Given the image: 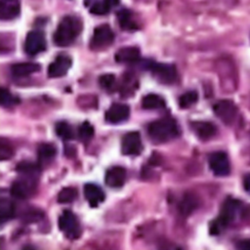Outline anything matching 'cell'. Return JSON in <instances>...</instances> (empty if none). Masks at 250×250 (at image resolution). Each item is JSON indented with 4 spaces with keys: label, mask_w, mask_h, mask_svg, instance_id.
Segmentation results:
<instances>
[{
    "label": "cell",
    "mask_w": 250,
    "mask_h": 250,
    "mask_svg": "<svg viewBox=\"0 0 250 250\" xmlns=\"http://www.w3.org/2000/svg\"><path fill=\"white\" fill-rule=\"evenodd\" d=\"M191 128L194 134L201 140H209L217 133L216 126L207 121H196L191 123Z\"/></svg>",
    "instance_id": "obj_18"
},
{
    "label": "cell",
    "mask_w": 250,
    "mask_h": 250,
    "mask_svg": "<svg viewBox=\"0 0 250 250\" xmlns=\"http://www.w3.org/2000/svg\"><path fill=\"white\" fill-rule=\"evenodd\" d=\"M82 30V21L71 15L64 16L59 22L54 35V43L59 47H66L72 44Z\"/></svg>",
    "instance_id": "obj_1"
},
{
    "label": "cell",
    "mask_w": 250,
    "mask_h": 250,
    "mask_svg": "<svg viewBox=\"0 0 250 250\" xmlns=\"http://www.w3.org/2000/svg\"><path fill=\"white\" fill-rule=\"evenodd\" d=\"M113 40L114 33L111 27L106 23H103L94 29L90 40V48L94 51H102L111 45Z\"/></svg>",
    "instance_id": "obj_5"
},
{
    "label": "cell",
    "mask_w": 250,
    "mask_h": 250,
    "mask_svg": "<svg viewBox=\"0 0 250 250\" xmlns=\"http://www.w3.org/2000/svg\"><path fill=\"white\" fill-rule=\"evenodd\" d=\"M15 211L16 208L13 201L5 197L0 199V220L2 224L11 220L15 215Z\"/></svg>",
    "instance_id": "obj_25"
},
{
    "label": "cell",
    "mask_w": 250,
    "mask_h": 250,
    "mask_svg": "<svg viewBox=\"0 0 250 250\" xmlns=\"http://www.w3.org/2000/svg\"><path fill=\"white\" fill-rule=\"evenodd\" d=\"M137 81L133 76H125L123 83L121 85V94L122 96H127V95H132L137 88Z\"/></svg>",
    "instance_id": "obj_30"
},
{
    "label": "cell",
    "mask_w": 250,
    "mask_h": 250,
    "mask_svg": "<svg viewBox=\"0 0 250 250\" xmlns=\"http://www.w3.org/2000/svg\"><path fill=\"white\" fill-rule=\"evenodd\" d=\"M241 207L240 201L232 197H229L223 203L221 211L217 218L210 223L209 231L212 235L220 234L226 229L236 218Z\"/></svg>",
    "instance_id": "obj_3"
},
{
    "label": "cell",
    "mask_w": 250,
    "mask_h": 250,
    "mask_svg": "<svg viewBox=\"0 0 250 250\" xmlns=\"http://www.w3.org/2000/svg\"><path fill=\"white\" fill-rule=\"evenodd\" d=\"M119 0H99L95 2L90 8V12L97 16L107 14L113 7L117 6Z\"/></svg>",
    "instance_id": "obj_22"
},
{
    "label": "cell",
    "mask_w": 250,
    "mask_h": 250,
    "mask_svg": "<svg viewBox=\"0 0 250 250\" xmlns=\"http://www.w3.org/2000/svg\"><path fill=\"white\" fill-rule=\"evenodd\" d=\"M57 154V148L54 145L49 143H43L38 146L37 149V156H38V163L45 164L50 162Z\"/></svg>",
    "instance_id": "obj_21"
},
{
    "label": "cell",
    "mask_w": 250,
    "mask_h": 250,
    "mask_svg": "<svg viewBox=\"0 0 250 250\" xmlns=\"http://www.w3.org/2000/svg\"><path fill=\"white\" fill-rule=\"evenodd\" d=\"M46 50L45 35L40 30L29 31L24 41V51L29 56H36Z\"/></svg>",
    "instance_id": "obj_8"
},
{
    "label": "cell",
    "mask_w": 250,
    "mask_h": 250,
    "mask_svg": "<svg viewBox=\"0 0 250 250\" xmlns=\"http://www.w3.org/2000/svg\"><path fill=\"white\" fill-rule=\"evenodd\" d=\"M180 134L177 121L170 117L159 118L147 126V135L154 143H165L175 139Z\"/></svg>",
    "instance_id": "obj_2"
},
{
    "label": "cell",
    "mask_w": 250,
    "mask_h": 250,
    "mask_svg": "<svg viewBox=\"0 0 250 250\" xmlns=\"http://www.w3.org/2000/svg\"><path fill=\"white\" fill-rule=\"evenodd\" d=\"M40 70V65L36 62H24L14 63L11 66V72L15 77H26Z\"/></svg>",
    "instance_id": "obj_19"
},
{
    "label": "cell",
    "mask_w": 250,
    "mask_h": 250,
    "mask_svg": "<svg viewBox=\"0 0 250 250\" xmlns=\"http://www.w3.org/2000/svg\"><path fill=\"white\" fill-rule=\"evenodd\" d=\"M84 196L92 207H97L105 197L104 190L97 185L88 183L84 186Z\"/></svg>",
    "instance_id": "obj_16"
},
{
    "label": "cell",
    "mask_w": 250,
    "mask_h": 250,
    "mask_svg": "<svg viewBox=\"0 0 250 250\" xmlns=\"http://www.w3.org/2000/svg\"><path fill=\"white\" fill-rule=\"evenodd\" d=\"M16 170L22 176L37 178L40 173V165L39 163L37 164L29 161H22L17 165Z\"/></svg>",
    "instance_id": "obj_24"
},
{
    "label": "cell",
    "mask_w": 250,
    "mask_h": 250,
    "mask_svg": "<svg viewBox=\"0 0 250 250\" xmlns=\"http://www.w3.org/2000/svg\"><path fill=\"white\" fill-rule=\"evenodd\" d=\"M213 110L215 114L226 124L233 123L237 115V107L229 100L217 102L213 106Z\"/></svg>",
    "instance_id": "obj_10"
},
{
    "label": "cell",
    "mask_w": 250,
    "mask_h": 250,
    "mask_svg": "<svg viewBox=\"0 0 250 250\" xmlns=\"http://www.w3.org/2000/svg\"><path fill=\"white\" fill-rule=\"evenodd\" d=\"M126 180V170L121 166H112L109 168L104 177L105 184L110 188H121Z\"/></svg>",
    "instance_id": "obj_14"
},
{
    "label": "cell",
    "mask_w": 250,
    "mask_h": 250,
    "mask_svg": "<svg viewBox=\"0 0 250 250\" xmlns=\"http://www.w3.org/2000/svg\"><path fill=\"white\" fill-rule=\"evenodd\" d=\"M21 12L20 0H1L0 17L1 20L9 21L17 18Z\"/></svg>",
    "instance_id": "obj_17"
},
{
    "label": "cell",
    "mask_w": 250,
    "mask_h": 250,
    "mask_svg": "<svg viewBox=\"0 0 250 250\" xmlns=\"http://www.w3.org/2000/svg\"><path fill=\"white\" fill-rule=\"evenodd\" d=\"M55 131L57 135L62 140H71L74 136L71 126L65 121H60L56 124Z\"/></svg>",
    "instance_id": "obj_26"
},
{
    "label": "cell",
    "mask_w": 250,
    "mask_h": 250,
    "mask_svg": "<svg viewBox=\"0 0 250 250\" xmlns=\"http://www.w3.org/2000/svg\"><path fill=\"white\" fill-rule=\"evenodd\" d=\"M196 206V201L194 198L190 197V196H186L182 203H181V210H182V213H185V214H188L190 213L194 207Z\"/></svg>",
    "instance_id": "obj_34"
},
{
    "label": "cell",
    "mask_w": 250,
    "mask_h": 250,
    "mask_svg": "<svg viewBox=\"0 0 250 250\" xmlns=\"http://www.w3.org/2000/svg\"><path fill=\"white\" fill-rule=\"evenodd\" d=\"M243 188L250 194V173L243 177Z\"/></svg>",
    "instance_id": "obj_36"
},
{
    "label": "cell",
    "mask_w": 250,
    "mask_h": 250,
    "mask_svg": "<svg viewBox=\"0 0 250 250\" xmlns=\"http://www.w3.org/2000/svg\"><path fill=\"white\" fill-rule=\"evenodd\" d=\"M117 20L122 29L133 31L138 28L137 22L134 20L133 14L128 9H121L117 12Z\"/></svg>",
    "instance_id": "obj_20"
},
{
    "label": "cell",
    "mask_w": 250,
    "mask_h": 250,
    "mask_svg": "<svg viewBox=\"0 0 250 250\" xmlns=\"http://www.w3.org/2000/svg\"><path fill=\"white\" fill-rule=\"evenodd\" d=\"M149 69L152 75L161 83L172 84L177 80V70L173 64L151 62L149 63Z\"/></svg>",
    "instance_id": "obj_7"
},
{
    "label": "cell",
    "mask_w": 250,
    "mask_h": 250,
    "mask_svg": "<svg viewBox=\"0 0 250 250\" xmlns=\"http://www.w3.org/2000/svg\"><path fill=\"white\" fill-rule=\"evenodd\" d=\"M143 144L141 135L137 131H131L125 134L121 142V151L126 155H138L142 152Z\"/></svg>",
    "instance_id": "obj_11"
},
{
    "label": "cell",
    "mask_w": 250,
    "mask_h": 250,
    "mask_svg": "<svg viewBox=\"0 0 250 250\" xmlns=\"http://www.w3.org/2000/svg\"><path fill=\"white\" fill-rule=\"evenodd\" d=\"M14 154V149L13 146L10 145V143L4 139L1 140L0 144V157L1 160H6L10 159Z\"/></svg>",
    "instance_id": "obj_32"
},
{
    "label": "cell",
    "mask_w": 250,
    "mask_h": 250,
    "mask_svg": "<svg viewBox=\"0 0 250 250\" xmlns=\"http://www.w3.org/2000/svg\"><path fill=\"white\" fill-rule=\"evenodd\" d=\"M142 106L145 109H159L165 106V101L157 94H147L142 100Z\"/></svg>",
    "instance_id": "obj_23"
},
{
    "label": "cell",
    "mask_w": 250,
    "mask_h": 250,
    "mask_svg": "<svg viewBox=\"0 0 250 250\" xmlns=\"http://www.w3.org/2000/svg\"><path fill=\"white\" fill-rule=\"evenodd\" d=\"M237 248H239V249H250V238L239 241L238 244H237Z\"/></svg>",
    "instance_id": "obj_37"
},
{
    "label": "cell",
    "mask_w": 250,
    "mask_h": 250,
    "mask_svg": "<svg viewBox=\"0 0 250 250\" xmlns=\"http://www.w3.org/2000/svg\"><path fill=\"white\" fill-rule=\"evenodd\" d=\"M40 215H41V212L38 211V210H28L27 213L25 214V217H24V220L26 222H35V221H38L39 218H40Z\"/></svg>",
    "instance_id": "obj_35"
},
{
    "label": "cell",
    "mask_w": 250,
    "mask_h": 250,
    "mask_svg": "<svg viewBox=\"0 0 250 250\" xmlns=\"http://www.w3.org/2000/svg\"><path fill=\"white\" fill-rule=\"evenodd\" d=\"M78 136H79V139L83 143L89 142L93 138V136H94V128H93V126L89 122H87V121L83 122L81 124V126L79 127Z\"/></svg>",
    "instance_id": "obj_29"
},
{
    "label": "cell",
    "mask_w": 250,
    "mask_h": 250,
    "mask_svg": "<svg viewBox=\"0 0 250 250\" xmlns=\"http://www.w3.org/2000/svg\"><path fill=\"white\" fill-rule=\"evenodd\" d=\"M99 83L102 88L105 90H111L115 84V76L111 73H106L99 78Z\"/></svg>",
    "instance_id": "obj_33"
},
{
    "label": "cell",
    "mask_w": 250,
    "mask_h": 250,
    "mask_svg": "<svg viewBox=\"0 0 250 250\" xmlns=\"http://www.w3.org/2000/svg\"><path fill=\"white\" fill-rule=\"evenodd\" d=\"M141 58V52L139 48L134 46H127L120 48L114 56L115 61L118 63H135Z\"/></svg>",
    "instance_id": "obj_15"
},
{
    "label": "cell",
    "mask_w": 250,
    "mask_h": 250,
    "mask_svg": "<svg viewBox=\"0 0 250 250\" xmlns=\"http://www.w3.org/2000/svg\"><path fill=\"white\" fill-rule=\"evenodd\" d=\"M208 164L210 170L216 176H227L230 172V164L229 157L224 151H215L209 155Z\"/></svg>",
    "instance_id": "obj_9"
},
{
    "label": "cell",
    "mask_w": 250,
    "mask_h": 250,
    "mask_svg": "<svg viewBox=\"0 0 250 250\" xmlns=\"http://www.w3.org/2000/svg\"><path fill=\"white\" fill-rule=\"evenodd\" d=\"M61 231L70 240L77 239L81 234V228L76 215L70 210H63L59 217Z\"/></svg>",
    "instance_id": "obj_4"
},
{
    "label": "cell",
    "mask_w": 250,
    "mask_h": 250,
    "mask_svg": "<svg viewBox=\"0 0 250 250\" xmlns=\"http://www.w3.org/2000/svg\"><path fill=\"white\" fill-rule=\"evenodd\" d=\"M37 189L36 178L22 176L16 180L10 188L11 194L18 199H27L34 195Z\"/></svg>",
    "instance_id": "obj_6"
},
{
    "label": "cell",
    "mask_w": 250,
    "mask_h": 250,
    "mask_svg": "<svg viewBox=\"0 0 250 250\" xmlns=\"http://www.w3.org/2000/svg\"><path fill=\"white\" fill-rule=\"evenodd\" d=\"M198 100V94L195 91H188L184 93L179 99V104L183 108L189 107L193 104H195Z\"/></svg>",
    "instance_id": "obj_28"
},
{
    "label": "cell",
    "mask_w": 250,
    "mask_h": 250,
    "mask_svg": "<svg viewBox=\"0 0 250 250\" xmlns=\"http://www.w3.org/2000/svg\"><path fill=\"white\" fill-rule=\"evenodd\" d=\"M77 197V190L72 187H65L58 193V202L70 203Z\"/></svg>",
    "instance_id": "obj_27"
},
{
    "label": "cell",
    "mask_w": 250,
    "mask_h": 250,
    "mask_svg": "<svg viewBox=\"0 0 250 250\" xmlns=\"http://www.w3.org/2000/svg\"><path fill=\"white\" fill-rule=\"evenodd\" d=\"M71 59L66 54H60L48 66V76L58 78L65 75L71 66Z\"/></svg>",
    "instance_id": "obj_12"
},
{
    "label": "cell",
    "mask_w": 250,
    "mask_h": 250,
    "mask_svg": "<svg viewBox=\"0 0 250 250\" xmlns=\"http://www.w3.org/2000/svg\"><path fill=\"white\" fill-rule=\"evenodd\" d=\"M130 115V107L125 104H112L105 111V120L109 123L116 124L128 119Z\"/></svg>",
    "instance_id": "obj_13"
},
{
    "label": "cell",
    "mask_w": 250,
    "mask_h": 250,
    "mask_svg": "<svg viewBox=\"0 0 250 250\" xmlns=\"http://www.w3.org/2000/svg\"><path fill=\"white\" fill-rule=\"evenodd\" d=\"M19 103V99L14 96L8 89L1 88V104L6 107H10Z\"/></svg>",
    "instance_id": "obj_31"
}]
</instances>
